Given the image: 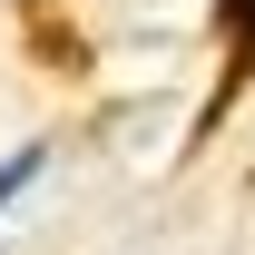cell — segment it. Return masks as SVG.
Masks as SVG:
<instances>
[{"mask_svg": "<svg viewBox=\"0 0 255 255\" xmlns=\"http://www.w3.org/2000/svg\"><path fill=\"white\" fill-rule=\"evenodd\" d=\"M216 39H226V89L255 79V0H216Z\"/></svg>", "mask_w": 255, "mask_h": 255, "instance_id": "1", "label": "cell"}, {"mask_svg": "<svg viewBox=\"0 0 255 255\" xmlns=\"http://www.w3.org/2000/svg\"><path fill=\"white\" fill-rule=\"evenodd\" d=\"M39 167H49V147H10V157H0V216L39 187Z\"/></svg>", "mask_w": 255, "mask_h": 255, "instance_id": "2", "label": "cell"}]
</instances>
